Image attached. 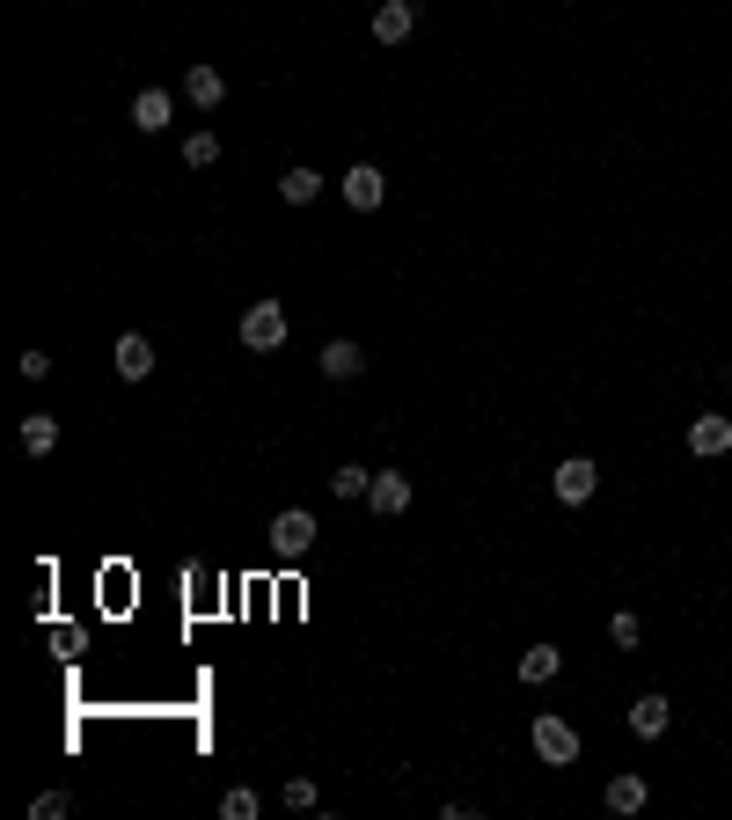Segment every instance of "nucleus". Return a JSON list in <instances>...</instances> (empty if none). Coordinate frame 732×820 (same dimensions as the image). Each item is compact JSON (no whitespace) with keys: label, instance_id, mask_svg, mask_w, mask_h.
Returning a JSON list of instances; mask_svg holds the SVG:
<instances>
[{"label":"nucleus","instance_id":"obj_1","mask_svg":"<svg viewBox=\"0 0 732 820\" xmlns=\"http://www.w3.org/2000/svg\"><path fill=\"white\" fill-rule=\"evenodd\" d=\"M527 740H535V754L550 769H572L578 762V733H572V718H557V711H542L535 725H527Z\"/></svg>","mask_w":732,"mask_h":820},{"label":"nucleus","instance_id":"obj_2","mask_svg":"<svg viewBox=\"0 0 732 820\" xmlns=\"http://www.w3.org/2000/svg\"><path fill=\"white\" fill-rule=\"evenodd\" d=\"M286 330H294V323H286L279 300H249L243 308V352H279Z\"/></svg>","mask_w":732,"mask_h":820},{"label":"nucleus","instance_id":"obj_3","mask_svg":"<svg viewBox=\"0 0 732 820\" xmlns=\"http://www.w3.org/2000/svg\"><path fill=\"white\" fill-rule=\"evenodd\" d=\"M315 535H323V521H315L308 506H286L279 521H271V550H279V557H308Z\"/></svg>","mask_w":732,"mask_h":820},{"label":"nucleus","instance_id":"obj_4","mask_svg":"<svg viewBox=\"0 0 732 820\" xmlns=\"http://www.w3.org/2000/svg\"><path fill=\"white\" fill-rule=\"evenodd\" d=\"M550 491H557L564 506H586L593 491H601V470H593L586 454H572V462H557V476H550Z\"/></svg>","mask_w":732,"mask_h":820},{"label":"nucleus","instance_id":"obj_5","mask_svg":"<svg viewBox=\"0 0 732 820\" xmlns=\"http://www.w3.org/2000/svg\"><path fill=\"white\" fill-rule=\"evenodd\" d=\"M366 506L382 513V521L410 513V476H403V470H374V484H366Z\"/></svg>","mask_w":732,"mask_h":820},{"label":"nucleus","instance_id":"obj_6","mask_svg":"<svg viewBox=\"0 0 732 820\" xmlns=\"http://www.w3.org/2000/svg\"><path fill=\"white\" fill-rule=\"evenodd\" d=\"M382 198H388V176L374 169V161H352V169H345V206L352 213H374Z\"/></svg>","mask_w":732,"mask_h":820},{"label":"nucleus","instance_id":"obj_7","mask_svg":"<svg viewBox=\"0 0 732 820\" xmlns=\"http://www.w3.org/2000/svg\"><path fill=\"white\" fill-rule=\"evenodd\" d=\"M689 454H703V462H718V454H732V418H718V411H703V418H689Z\"/></svg>","mask_w":732,"mask_h":820},{"label":"nucleus","instance_id":"obj_8","mask_svg":"<svg viewBox=\"0 0 732 820\" xmlns=\"http://www.w3.org/2000/svg\"><path fill=\"white\" fill-rule=\"evenodd\" d=\"M315 367H323V382H352V374H366V352L352 337H330V345L315 352Z\"/></svg>","mask_w":732,"mask_h":820},{"label":"nucleus","instance_id":"obj_9","mask_svg":"<svg viewBox=\"0 0 732 820\" xmlns=\"http://www.w3.org/2000/svg\"><path fill=\"white\" fill-rule=\"evenodd\" d=\"M118 374H125V382H147V374H155V337H147V330L118 337Z\"/></svg>","mask_w":732,"mask_h":820},{"label":"nucleus","instance_id":"obj_10","mask_svg":"<svg viewBox=\"0 0 732 820\" xmlns=\"http://www.w3.org/2000/svg\"><path fill=\"white\" fill-rule=\"evenodd\" d=\"M16 439H22V454H37V462H44V454H59V418H44V411H30V418L16 425Z\"/></svg>","mask_w":732,"mask_h":820},{"label":"nucleus","instance_id":"obj_11","mask_svg":"<svg viewBox=\"0 0 732 820\" xmlns=\"http://www.w3.org/2000/svg\"><path fill=\"white\" fill-rule=\"evenodd\" d=\"M410 30H418V8H410V0H382V8H374V37H382V45H403Z\"/></svg>","mask_w":732,"mask_h":820},{"label":"nucleus","instance_id":"obj_12","mask_svg":"<svg viewBox=\"0 0 732 820\" xmlns=\"http://www.w3.org/2000/svg\"><path fill=\"white\" fill-rule=\"evenodd\" d=\"M666 725H674V711H666V696H637V703H630V733H637V740H660Z\"/></svg>","mask_w":732,"mask_h":820},{"label":"nucleus","instance_id":"obj_13","mask_svg":"<svg viewBox=\"0 0 732 820\" xmlns=\"http://www.w3.org/2000/svg\"><path fill=\"white\" fill-rule=\"evenodd\" d=\"M169 118H176L169 88H140V96H132V125H140V132H161Z\"/></svg>","mask_w":732,"mask_h":820},{"label":"nucleus","instance_id":"obj_14","mask_svg":"<svg viewBox=\"0 0 732 820\" xmlns=\"http://www.w3.org/2000/svg\"><path fill=\"white\" fill-rule=\"evenodd\" d=\"M184 96H191L198 110H220V103H227V81H220V67H191V73H184Z\"/></svg>","mask_w":732,"mask_h":820},{"label":"nucleus","instance_id":"obj_15","mask_svg":"<svg viewBox=\"0 0 732 820\" xmlns=\"http://www.w3.org/2000/svg\"><path fill=\"white\" fill-rule=\"evenodd\" d=\"M557 666H564V652H557V645H527L513 674H521L527 689H542V681H557Z\"/></svg>","mask_w":732,"mask_h":820},{"label":"nucleus","instance_id":"obj_16","mask_svg":"<svg viewBox=\"0 0 732 820\" xmlns=\"http://www.w3.org/2000/svg\"><path fill=\"white\" fill-rule=\"evenodd\" d=\"M279 198H286V206H315V198H323V169H286Z\"/></svg>","mask_w":732,"mask_h":820},{"label":"nucleus","instance_id":"obj_17","mask_svg":"<svg viewBox=\"0 0 732 820\" xmlns=\"http://www.w3.org/2000/svg\"><path fill=\"white\" fill-rule=\"evenodd\" d=\"M645 799H652L645 777H615L609 784V813H645Z\"/></svg>","mask_w":732,"mask_h":820},{"label":"nucleus","instance_id":"obj_18","mask_svg":"<svg viewBox=\"0 0 732 820\" xmlns=\"http://www.w3.org/2000/svg\"><path fill=\"white\" fill-rule=\"evenodd\" d=\"M184 161H191V169H212V161H220V132H191V140H184Z\"/></svg>","mask_w":732,"mask_h":820},{"label":"nucleus","instance_id":"obj_19","mask_svg":"<svg viewBox=\"0 0 732 820\" xmlns=\"http://www.w3.org/2000/svg\"><path fill=\"white\" fill-rule=\"evenodd\" d=\"M366 484H374V470H352V462H345V470H330V491H337V498H366Z\"/></svg>","mask_w":732,"mask_h":820},{"label":"nucleus","instance_id":"obj_20","mask_svg":"<svg viewBox=\"0 0 732 820\" xmlns=\"http://www.w3.org/2000/svg\"><path fill=\"white\" fill-rule=\"evenodd\" d=\"M220 813H227V820H257V791H249V784H235V791L220 799Z\"/></svg>","mask_w":732,"mask_h":820},{"label":"nucleus","instance_id":"obj_21","mask_svg":"<svg viewBox=\"0 0 732 820\" xmlns=\"http://www.w3.org/2000/svg\"><path fill=\"white\" fill-rule=\"evenodd\" d=\"M609 638H615V645H623V652H637V638H645V630H637V615H609Z\"/></svg>","mask_w":732,"mask_h":820},{"label":"nucleus","instance_id":"obj_22","mask_svg":"<svg viewBox=\"0 0 732 820\" xmlns=\"http://www.w3.org/2000/svg\"><path fill=\"white\" fill-rule=\"evenodd\" d=\"M67 791H37V799H30V820H59V813H67Z\"/></svg>","mask_w":732,"mask_h":820},{"label":"nucleus","instance_id":"obj_23","mask_svg":"<svg viewBox=\"0 0 732 820\" xmlns=\"http://www.w3.org/2000/svg\"><path fill=\"white\" fill-rule=\"evenodd\" d=\"M279 799H286V806H300V813H308V806H315V799H323V791H315V784H308V777H286V791H279Z\"/></svg>","mask_w":732,"mask_h":820},{"label":"nucleus","instance_id":"obj_24","mask_svg":"<svg viewBox=\"0 0 732 820\" xmlns=\"http://www.w3.org/2000/svg\"><path fill=\"white\" fill-rule=\"evenodd\" d=\"M52 374V352H22V382H44Z\"/></svg>","mask_w":732,"mask_h":820}]
</instances>
